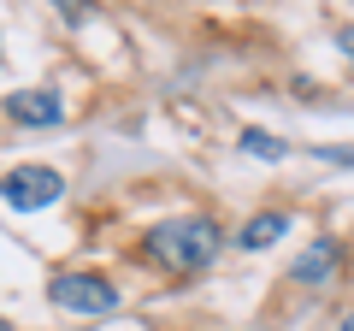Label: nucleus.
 Returning a JSON list of instances; mask_svg holds the SVG:
<instances>
[{"instance_id": "nucleus-5", "label": "nucleus", "mask_w": 354, "mask_h": 331, "mask_svg": "<svg viewBox=\"0 0 354 331\" xmlns=\"http://www.w3.org/2000/svg\"><path fill=\"white\" fill-rule=\"evenodd\" d=\"M6 118L41 130V125H59L65 107H59V95H53V89H18V95H6Z\"/></svg>"}, {"instance_id": "nucleus-4", "label": "nucleus", "mask_w": 354, "mask_h": 331, "mask_svg": "<svg viewBox=\"0 0 354 331\" xmlns=\"http://www.w3.org/2000/svg\"><path fill=\"white\" fill-rule=\"evenodd\" d=\"M342 267V249L330 237H319V242H307L301 255H295V267H290V278L295 284H307V290H319V284H330V272Z\"/></svg>"}, {"instance_id": "nucleus-9", "label": "nucleus", "mask_w": 354, "mask_h": 331, "mask_svg": "<svg viewBox=\"0 0 354 331\" xmlns=\"http://www.w3.org/2000/svg\"><path fill=\"white\" fill-rule=\"evenodd\" d=\"M313 160H337V166H354V148H313Z\"/></svg>"}, {"instance_id": "nucleus-11", "label": "nucleus", "mask_w": 354, "mask_h": 331, "mask_svg": "<svg viewBox=\"0 0 354 331\" xmlns=\"http://www.w3.org/2000/svg\"><path fill=\"white\" fill-rule=\"evenodd\" d=\"M342 331H354V307H348V314H342Z\"/></svg>"}, {"instance_id": "nucleus-6", "label": "nucleus", "mask_w": 354, "mask_h": 331, "mask_svg": "<svg viewBox=\"0 0 354 331\" xmlns=\"http://www.w3.org/2000/svg\"><path fill=\"white\" fill-rule=\"evenodd\" d=\"M283 231H290V213H260V219H248V225H242L236 242H242V249H272Z\"/></svg>"}, {"instance_id": "nucleus-2", "label": "nucleus", "mask_w": 354, "mask_h": 331, "mask_svg": "<svg viewBox=\"0 0 354 331\" xmlns=\"http://www.w3.org/2000/svg\"><path fill=\"white\" fill-rule=\"evenodd\" d=\"M48 296L65 314H113L118 307V284L101 272H59V278H48Z\"/></svg>"}, {"instance_id": "nucleus-1", "label": "nucleus", "mask_w": 354, "mask_h": 331, "mask_svg": "<svg viewBox=\"0 0 354 331\" xmlns=\"http://www.w3.org/2000/svg\"><path fill=\"white\" fill-rule=\"evenodd\" d=\"M225 249V231L201 213H183V219H160V225L142 237V255L153 260L160 272L171 278H189V272H207Z\"/></svg>"}, {"instance_id": "nucleus-3", "label": "nucleus", "mask_w": 354, "mask_h": 331, "mask_svg": "<svg viewBox=\"0 0 354 331\" xmlns=\"http://www.w3.org/2000/svg\"><path fill=\"white\" fill-rule=\"evenodd\" d=\"M59 195H65V178L53 166H12V172L0 178V202L18 207V213H41V207H53Z\"/></svg>"}, {"instance_id": "nucleus-10", "label": "nucleus", "mask_w": 354, "mask_h": 331, "mask_svg": "<svg viewBox=\"0 0 354 331\" xmlns=\"http://www.w3.org/2000/svg\"><path fill=\"white\" fill-rule=\"evenodd\" d=\"M337 48H342V53L354 60V24H342V30H337Z\"/></svg>"}, {"instance_id": "nucleus-12", "label": "nucleus", "mask_w": 354, "mask_h": 331, "mask_svg": "<svg viewBox=\"0 0 354 331\" xmlns=\"http://www.w3.org/2000/svg\"><path fill=\"white\" fill-rule=\"evenodd\" d=\"M0 331H12V325H6V319H0Z\"/></svg>"}, {"instance_id": "nucleus-8", "label": "nucleus", "mask_w": 354, "mask_h": 331, "mask_svg": "<svg viewBox=\"0 0 354 331\" xmlns=\"http://www.w3.org/2000/svg\"><path fill=\"white\" fill-rule=\"evenodd\" d=\"M53 6H59V12H65V24H88V12H95L88 0H53Z\"/></svg>"}, {"instance_id": "nucleus-7", "label": "nucleus", "mask_w": 354, "mask_h": 331, "mask_svg": "<svg viewBox=\"0 0 354 331\" xmlns=\"http://www.w3.org/2000/svg\"><path fill=\"white\" fill-rule=\"evenodd\" d=\"M236 148L242 154H254V160H283V154H290V142H278V136H266V130H242V136H236Z\"/></svg>"}]
</instances>
